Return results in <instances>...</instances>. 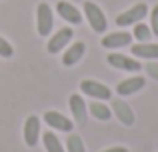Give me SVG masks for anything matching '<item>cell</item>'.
<instances>
[{
	"mask_svg": "<svg viewBox=\"0 0 158 152\" xmlns=\"http://www.w3.org/2000/svg\"><path fill=\"white\" fill-rule=\"evenodd\" d=\"M84 16L86 20H88L90 28H92L94 32H98V34H104L108 30V18L104 14V10H102L98 4L94 2H84Z\"/></svg>",
	"mask_w": 158,
	"mask_h": 152,
	"instance_id": "cell-1",
	"label": "cell"
},
{
	"mask_svg": "<svg viewBox=\"0 0 158 152\" xmlns=\"http://www.w3.org/2000/svg\"><path fill=\"white\" fill-rule=\"evenodd\" d=\"M40 136H42V120H40L36 114H30V116L24 120V128H22L24 144H26L28 148H34L40 142Z\"/></svg>",
	"mask_w": 158,
	"mask_h": 152,
	"instance_id": "cell-2",
	"label": "cell"
},
{
	"mask_svg": "<svg viewBox=\"0 0 158 152\" xmlns=\"http://www.w3.org/2000/svg\"><path fill=\"white\" fill-rule=\"evenodd\" d=\"M52 26H54V14H52L50 4L40 2L36 6V32H38V36L46 38L52 32Z\"/></svg>",
	"mask_w": 158,
	"mask_h": 152,
	"instance_id": "cell-3",
	"label": "cell"
},
{
	"mask_svg": "<svg viewBox=\"0 0 158 152\" xmlns=\"http://www.w3.org/2000/svg\"><path fill=\"white\" fill-rule=\"evenodd\" d=\"M80 90H82V94L90 96L92 100H110L112 98V90L106 84H102L98 80H92V78H84L80 82Z\"/></svg>",
	"mask_w": 158,
	"mask_h": 152,
	"instance_id": "cell-4",
	"label": "cell"
},
{
	"mask_svg": "<svg viewBox=\"0 0 158 152\" xmlns=\"http://www.w3.org/2000/svg\"><path fill=\"white\" fill-rule=\"evenodd\" d=\"M144 16H148V4L140 2V4H134L132 8H128V10H124L122 14L116 16V24L118 26H134V24L142 22Z\"/></svg>",
	"mask_w": 158,
	"mask_h": 152,
	"instance_id": "cell-5",
	"label": "cell"
},
{
	"mask_svg": "<svg viewBox=\"0 0 158 152\" xmlns=\"http://www.w3.org/2000/svg\"><path fill=\"white\" fill-rule=\"evenodd\" d=\"M72 38H74L72 28H68V26L60 28V30H58V32H54V34H52V38L48 40L46 50L50 52V54H60V52L64 50V48L68 46L70 42H72Z\"/></svg>",
	"mask_w": 158,
	"mask_h": 152,
	"instance_id": "cell-6",
	"label": "cell"
},
{
	"mask_svg": "<svg viewBox=\"0 0 158 152\" xmlns=\"http://www.w3.org/2000/svg\"><path fill=\"white\" fill-rule=\"evenodd\" d=\"M44 122L50 126L52 130H58V132H72L74 130V120H70L68 116H64L58 110H48L44 112Z\"/></svg>",
	"mask_w": 158,
	"mask_h": 152,
	"instance_id": "cell-7",
	"label": "cell"
},
{
	"mask_svg": "<svg viewBox=\"0 0 158 152\" xmlns=\"http://www.w3.org/2000/svg\"><path fill=\"white\" fill-rule=\"evenodd\" d=\"M110 110H112V114L118 118L120 124H124V126H134V122H136L134 110H132L130 106L122 100V98H114V100L110 102Z\"/></svg>",
	"mask_w": 158,
	"mask_h": 152,
	"instance_id": "cell-8",
	"label": "cell"
},
{
	"mask_svg": "<svg viewBox=\"0 0 158 152\" xmlns=\"http://www.w3.org/2000/svg\"><path fill=\"white\" fill-rule=\"evenodd\" d=\"M68 106H70V112H72V118L76 120V124L84 126L88 122V104L84 102V98L80 94H70Z\"/></svg>",
	"mask_w": 158,
	"mask_h": 152,
	"instance_id": "cell-9",
	"label": "cell"
},
{
	"mask_svg": "<svg viewBox=\"0 0 158 152\" xmlns=\"http://www.w3.org/2000/svg\"><path fill=\"white\" fill-rule=\"evenodd\" d=\"M106 60L110 66L118 68V70H124V72H138L140 70V62L134 56H124L120 52H112V54H108Z\"/></svg>",
	"mask_w": 158,
	"mask_h": 152,
	"instance_id": "cell-10",
	"label": "cell"
},
{
	"mask_svg": "<svg viewBox=\"0 0 158 152\" xmlns=\"http://www.w3.org/2000/svg\"><path fill=\"white\" fill-rule=\"evenodd\" d=\"M144 84H146V80H144L142 76H130V78H124V80L118 82V86H116V94H118L120 98L124 96H132V94L140 92V90L144 88Z\"/></svg>",
	"mask_w": 158,
	"mask_h": 152,
	"instance_id": "cell-11",
	"label": "cell"
},
{
	"mask_svg": "<svg viewBox=\"0 0 158 152\" xmlns=\"http://www.w3.org/2000/svg\"><path fill=\"white\" fill-rule=\"evenodd\" d=\"M56 12L62 20H66L68 24H82V12L78 10L74 4L66 2V0H58L56 2Z\"/></svg>",
	"mask_w": 158,
	"mask_h": 152,
	"instance_id": "cell-12",
	"label": "cell"
},
{
	"mask_svg": "<svg viewBox=\"0 0 158 152\" xmlns=\"http://www.w3.org/2000/svg\"><path fill=\"white\" fill-rule=\"evenodd\" d=\"M132 44V34L126 30H120V32H110L102 38V46L104 48H124V46H130Z\"/></svg>",
	"mask_w": 158,
	"mask_h": 152,
	"instance_id": "cell-13",
	"label": "cell"
},
{
	"mask_svg": "<svg viewBox=\"0 0 158 152\" xmlns=\"http://www.w3.org/2000/svg\"><path fill=\"white\" fill-rule=\"evenodd\" d=\"M84 52H86V44L84 42H80V40L70 42L68 48H66V52H64V56H62V64H64V66H74L76 62L82 60Z\"/></svg>",
	"mask_w": 158,
	"mask_h": 152,
	"instance_id": "cell-14",
	"label": "cell"
},
{
	"mask_svg": "<svg viewBox=\"0 0 158 152\" xmlns=\"http://www.w3.org/2000/svg\"><path fill=\"white\" fill-rule=\"evenodd\" d=\"M132 56L136 58H144V60H158V44L152 42H138L132 44Z\"/></svg>",
	"mask_w": 158,
	"mask_h": 152,
	"instance_id": "cell-15",
	"label": "cell"
},
{
	"mask_svg": "<svg viewBox=\"0 0 158 152\" xmlns=\"http://www.w3.org/2000/svg\"><path fill=\"white\" fill-rule=\"evenodd\" d=\"M88 114H92V118H94V120H98V122H108L112 118L110 106L104 104L102 100L90 102V104H88Z\"/></svg>",
	"mask_w": 158,
	"mask_h": 152,
	"instance_id": "cell-16",
	"label": "cell"
},
{
	"mask_svg": "<svg viewBox=\"0 0 158 152\" xmlns=\"http://www.w3.org/2000/svg\"><path fill=\"white\" fill-rule=\"evenodd\" d=\"M40 138H42V144H44V148H46V152H66V148L60 142V138L54 132H50V130L44 132V136H40Z\"/></svg>",
	"mask_w": 158,
	"mask_h": 152,
	"instance_id": "cell-17",
	"label": "cell"
},
{
	"mask_svg": "<svg viewBox=\"0 0 158 152\" xmlns=\"http://www.w3.org/2000/svg\"><path fill=\"white\" fill-rule=\"evenodd\" d=\"M150 36H152V30H150V26H148V24H142V22L134 24L132 38H136L138 42H148V40H150Z\"/></svg>",
	"mask_w": 158,
	"mask_h": 152,
	"instance_id": "cell-18",
	"label": "cell"
},
{
	"mask_svg": "<svg viewBox=\"0 0 158 152\" xmlns=\"http://www.w3.org/2000/svg\"><path fill=\"white\" fill-rule=\"evenodd\" d=\"M66 152H86V146L78 134H70L66 138Z\"/></svg>",
	"mask_w": 158,
	"mask_h": 152,
	"instance_id": "cell-19",
	"label": "cell"
},
{
	"mask_svg": "<svg viewBox=\"0 0 158 152\" xmlns=\"http://www.w3.org/2000/svg\"><path fill=\"white\" fill-rule=\"evenodd\" d=\"M0 56L2 58H12L14 56V46L6 38H2V36H0Z\"/></svg>",
	"mask_w": 158,
	"mask_h": 152,
	"instance_id": "cell-20",
	"label": "cell"
},
{
	"mask_svg": "<svg viewBox=\"0 0 158 152\" xmlns=\"http://www.w3.org/2000/svg\"><path fill=\"white\" fill-rule=\"evenodd\" d=\"M150 30H152V34L158 36V4L150 10Z\"/></svg>",
	"mask_w": 158,
	"mask_h": 152,
	"instance_id": "cell-21",
	"label": "cell"
},
{
	"mask_svg": "<svg viewBox=\"0 0 158 152\" xmlns=\"http://www.w3.org/2000/svg\"><path fill=\"white\" fill-rule=\"evenodd\" d=\"M146 70H148V74H150L152 78H158V62L150 60V62L146 64Z\"/></svg>",
	"mask_w": 158,
	"mask_h": 152,
	"instance_id": "cell-22",
	"label": "cell"
},
{
	"mask_svg": "<svg viewBox=\"0 0 158 152\" xmlns=\"http://www.w3.org/2000/svg\"><path fill=\"white\" fill-rule=\"evenodd\" d=\"M102 152H130L126 146H110V148H104Z\"/></svg>",
	"mask_w": 158,
	"mask_h": 152,
	"instance_id": "cell-23",
	"label": "cell"
}]
</instances>
